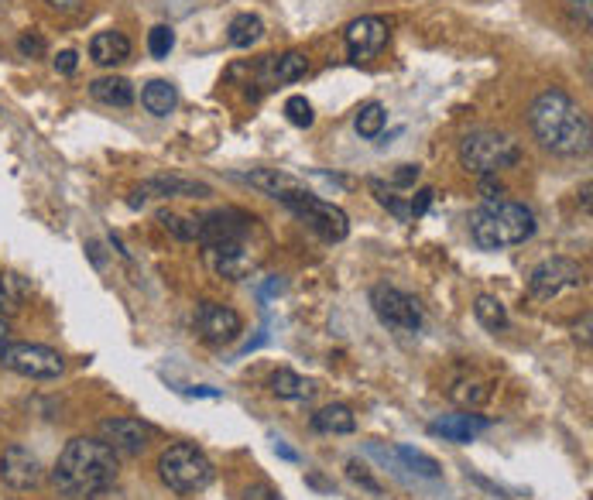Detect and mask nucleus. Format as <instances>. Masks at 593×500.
Segmentation results:
<instances>
[{
	"label": "nucleus",
	"mask_w": 593,
	"mask_h": 500,
	"mask_svg": "<svg viewBox=\"0 0 593 500\" xmlns=\"http://www.w3.org/2000/svg\"><path fill=\"white\" fill-rule=\"evenodd\" d=\"M131 55V42H127L120 31H100L90 42V59L96 66H120Z\"/></svg>",
	"instance_id": "19"
},
{
	"label": "nucleus",
	"mask_w": 593,
	"mask_h": 500,
	"mask_svg": "<svg viewBox=\"0 0 593 500\" xmlns=\"http://www.w3.org/2000/svg\"><path fill=\"white\" fill-rule=\"evenodd\" d=\"M487 429H491V418L470 415V411H463V415H446L429 425L432 435H443L446 442H456V446H467V442L477 439V432H487Z\"/></svg>",
	"instance_id": "16"
},
{
	"label": "nucleus",
	"mask_w": 593,
	"mask_h": 500,
	"mask_svg": "<svg viewBox=\"0 0 593 500\" xmlns=\"http://www.w3.org/2000/svg\"><path fill=\"white\" fill-rule=\"evenodd\" d=\"M285 117L292 120L295 127H312V103L306 100V96H288L285 100Z\"/></svg>",
	"instance_id": "32"
},
{
	"label": "nucleus",
	"mask_w": 593,
	"mask_h": 500,
	"mask_svg": "<svg viewBox=\"0 0 593 500\" xmlns=\"http://www.w3.org/2000/svg\"><path fill=\"white\" fill-rule=\"evenodd\" d=\"M141 103L148 114L155 117H168L175 107H179V93H175V86L168 83V79H151L148 86H144L141 93Z\"/></svg>",
	"instance_id": "22"
},
{
	"label": "nucleus",
	"mask_w": 593,
	"mask_h": 500,
	"mask_svg": "<svg viewBox=\"0 0 593 500\" xmlns=\"http://www.w3.org/2000/svg\"><path fill=\"white\" fill-rule=\"evenodd\" d=\"M48 4H52L55 11H72V7H76V0H48Z\"/></svg>",
	"instance_id": "43"
},
{
	"label": "nucleus",
	"mask_w": 593,
	"mask_h": 500,
	"mask_svg": "<svg viewBox=\"0 0 593 500\" xmlns=\"http://www.w3.org/2000/svg\"><path fill=\"white\" fill-rule=\"evenodd\" d=\"M432 196H436V192H432V189H419V196H415L412 203H408V209H412V220H415V216L426 213L429 203H432Z\"/></svg>",
	"instance_id": "38"
},
{
	"label": "nucleus",
	"mask_w": 593,
	"mask_h": 500,
	"mask_svg": "<svg viewBox=\"0 0 593 500\" xmlns=\"http://www.w3.org/2000/svg\"><path fill=\"white\" fill-rule=\"evenodd\" d=\"M347 477L354 483H360V487H367L371 494H381V483L374 480L371 473H367V466H360L357 459H350V463H347Z\"/></svg>",
	"instance_id": "34"
},
{
	"label": "nucleus",
	"mask_w": 593,
	"mask_h": 500,
	"mask_svg": "<svg viewBox=\"0 0 593 500\" xmlns=\"http://www.w3.org/2000/svg\"><path fill=\"white\" fill-rule=\"evenodd\" d=\"M158 223L172 233V237H179V240H196V223L186 220V216H175V213H162L158 216Z\"/></svg>",
	"instance_id": "33"
},
{
	"label": "nucleus",
	"mask_w": 593,
	"mask_h": 500,
	"mask_svg": "<svg viewBox=\"0 0 593 500\" xmlns=\"http://www.w3.org/2000/svg\"><path fill=\"white\" fill-rule=\"evenodd\" d=\"M186 394H196V398H220V391H216V387H189Z\"/></svg>",
	"instance_id": "41"
},
{
	"label": "nucleus",
	"mask_w": 593,
	"mask_h": 500,
	"mask_svg": "<svg viewBox=\"0 0 593 500\" xmlns=\"http://www.w3.org/2000/svg\"><path fill=\"white\" fill-rule=\"evenodd\" d=\"M134 196H158V199H168V196H189V199H206L213 196V189L206 182H192V179H179V175H158V179H148L141 185Z\"/></svg>",
	"instance_id": "17"
},
{
	"label": "nucleus",
	"mask_w": 593,
	"mask_h": 500,
	"mask_svg": "<svg viewBox=\"0 0 593 500\" xmlns=\"http://www.w3.org/2000/svg\"><path fill=\"white\" fill-rule=\"evenodd\" d=\"M251 216L240 209H216V213L196 220V240L203 247H227V244H244L251 237Z\"/></svg>",
	"instance_id": "10"
},
{
	"label": "nucleus",
	"mask_w": 593,
	"mask_h": 500,
	"mask_svg": "<svg viewBox=\"0 0 593 500\" xmlns=\"http://www.w3.org/2000/svg\"><path fill=\"white\" fill-rule=\"evenodd\" d=\"M285 206L292 209L299 220H306L309 227L319 233V237L330 240V244H340V240H347L350 220H347V213H343L340 206H333V203H326V199L312 196L309 189L299 192V196H288Z\"/></svg>",
	"instance_id": "7"
},
{
	"label": "nucleus",
	"mask_w": 593,
	"mask_h": 500,
	"mask_svg": "<svg viewBox=\"0 0 593 500\" xmlns=\"http://www.w3.org/2000/svg\"><path fill=\"white\" fill-rule=\"evenodd\" d=\"M244 500H282L278 490H271L268 483H254V487L244 490Z\"/></svg>",
	"instance_id": "35"
},
{
	"label": "nucleus",
	"mask_w": 593,
	"mask_h": 500,
	"mask_svg": "<svg viewBox=\"0 0 593 500\" xmlns=\"http://www.w3.org/2000/svg\"><path fill=\"white\" fill-rule=\"evenodd\" d=\"M306 72H309L306 52H285L271 62V76H275V83H299Z\"/></svg>",
	"instance_id": "26"
},
{
	"label": "nucleus",
	"mask_w": 593,
	"mask_h": 500,
	"mask_svg": "<svg viewBox=\"0 0 593 500\" xmlns=\"http://www.w3.org/2000/svg\"><path fill=\"white\" fill-rule=\"evenodd\" d=\"M0 364L21 377H31V381H48V377H59L66 370L62 353L42 343H7L0 350Z\"/></svg>",
	"instance_id": "6"
},
{
	"label": "nucleus",
	"mask_w": 593,
	"mask_h": 500,
	"mask_svg": "<svg viewBox=\"0 0 593 500\" xmlns=\"http://www.w3.org/2000/svg\"><path fill=\"white\" fill-rule=\"evenodd\" d=\"M52 480L66 497H100L117 480V453L103 439L79 435L59 453Z\"/></svg>",
	"instance_id": "2"
},
{
	"label": "nucleus",
	"mask_w": 593,
	"mask_h": 500,
	"mask_svg": "<svg viewBox=\"0 0 593 500\" xmlns=\"http://www.w3.org/2000/svg\"><path fill=\"white\" fill-rule=\"evenodd\" d=\"M271 391L285 401H306V398H312L316 387H312V381H306L302 374H295V370H275V374H271Z\"/></svg>",
	"instance_id": "23"
},
{
	"label": "nucleus",
	"mask_w": 593,
	"mask_h": 500,
	"mask_svg": "<svg viewBox=\"0 0 593 500\" xmlns=\"http://www.w3.org/2000/svg\"><path fill=\"white\" fill-rule=\"evenodd\" d=\"M247 182H251L254 189H261L264 196L278 199V203H285L288 196L306 192V185L295 179V175H285V172H278V168H258V172L247 175Z\"/></svg>",
	"instance_id": "18"
},
{
	"label": "nucleus",
	"mask_w": 593,
	"mask_h": 500,
	"mask_svg": "<svg viewBox=\"0 0 593 500\" xmlns=\"http://www.w3.org/2000/svg\"><path fill=\"white\" fill-rule=\"evenodd\" d=\"M90 96L107 107H131L134 103V86L124 76H100L90 83Z\"/></svg>",
	"instance_id": "20"
},
{
	"label": "nucleus",
	"mask_w": 593,
	"mask_h": 500,
	"mask_svg": "<svg viewBox=\"0 0 593 500\" xmlns=\"http://www.w3.org/2000/svg\"><path fill=\"white\" fill-rule=\"evenodd\" d=\"M76 66H79V55L76 52H62L59 59H55V69L66 72V76H72V72H76Z\"/></svg>",
	"instance_id": "39"
},
{
	"label": "nucleus",
	"mask_w": 593,
	"mask_h": 500,
	"mask_svg": "<svg viewBox=\"0 0 593 500\" xmlns=\"http://www.w3.org/2000/svg\"><path fill=\"white\" fill-rule=\"evenodd\" d=\"M158 477H162L168 490L189 497L213 483V463L206 459L203 449L189 446V442H175L158 459Z\"/></svg>",
	"instance_id": "4"
},
{
	"label": "nucleus",
	"mask_w": 593,
	"mask_h": 500,
	"mask_svg": "<svg viewBox=\"0 0 593 500\" xmlns=\"http://www.w3.org/2000/svg\"><path fill=\"white\" fill-rule=\"evenodd\" d=\"M474 312H477L480 326L491 329V333H498V329L508 326V309H504V305L494 295H480L477 305H474Z\"/></svg>",
	"instance_id": "28"
},
{
	"label": "nucleus",
	"mask_w": 593,
	"mask_h": 500,
	"mask_svg": "<svg viewBox=\"0 0 593 500\" xmlns=\"http://www.w3.org/2000/svg\"><path fill=\"white\" fill-rule=\"evenodd\" d=\"M312 429L326 435H350L357 429V418L347 405H326L312 415Z\"/></svg>",
	"instance_id": "21"
},
{
	"label": "nucleus",
	"mask_w": 593,
	"mask_h": 500,
	"mask_svg": "<svg viewBox=\"0 0 593 500\" xmlns=\"http://www.w3.org/2000/svg\"><path fill=\"white\" fill-rule=\"evenodd\" d=\"M230 45L234 48H251L258 38L264 35V21L258 18V14H237L234 21H230Z\"/></svg>",
	"instance_id": "25"
},
{
	"label": "nucleus",
	"mask_w": 593,
	"mask_h": 500,
	"mask_svg": "<svg viewBox=\"0 0 593 500\" xmlns=\"http://www.w3.org/2000/svg\"><path fill=\"white\" fill-rule=\"evenodd\" d=\"M18 48H21V55H28V59H38V55L45 52V42L38 35H24L18 42Z\"/></svg>",
	"instance_id": "36"
},
{
	"label": "nucleus",
	"mask_w": 593,
	"mask_h": 500,
	"mask_svg": "<svg viewBox=\"0 0 593 500\" xmlns=\"http://www.w3.org/2000/svg\"><path fill=\"white\" fill-rule=\"evenodd\" d=\"M100 435L114 453H124V456L144 453L151 442V429L141 418H107V422L100 425Z\"/></svg>",
	"instance_id": "13"
},
{
	"label": "nucleus",
	"mask_w": 593,
	"mask_h": 500,
	"mask_svg": "<svg viewBox=\"0 0 593 500\" xmlns=\"http://www.w3.org/2000/svg\"><path fill=\"white\" fill-rule=\"evenodd\" d=\"M583 285V268L570 257H549V261L535 264L532 274H528V295L532 298H559L563 292H573V288Z\"/></svg>",
	"instance_id": "8"
},
{
	"label": "nucleus",
	"mask_w": 593,
	"mask_h": 500,
	"mask_svg": "<svg viewBox=\"0 0 593 500\" xmlns=\"http://www.w3.org/2000/svg\"><path fill=\"white\" fill-rule=\"evenodd\" d=\"M535 233V213L518 199H487L470 213V240L480 250H504L525 244Z\"/></svg>",
	"instance_id": "3"
},
{
	"label": "nucleus",
	"mask_w": 593,
	"mask_h": 500,
	"mask_svg": "<svg viewBox=\"0 0 593 500\" xmlns=\"http://www.w3.org/2000/svg\"><path fill=\"white\" fill-rule=\"evenodd\" d=\"M395 185H415L419 182V165H398V172L391 175Z\"/></svg>",
	"instance_id": "37"
},
{
	"label": "nucleus",
	"mask_w": 593,
	"mask_h": 500,
	"mask_svg": "<svg viewBox=\"0 0 593 500\" xmlns=\"http://www.w3.org/2000/svg\"><path fill=\"white\" fill-rule=\"evenodd\" d=\"M384 45H388V21L367 14V18H357V21L347 24L350 59H357V62L374 59V55L384 52Z\"/></svg>",
	"instance_id": "14"
},
{
	"label": "nucleus",
	"mask_w": 593,
	"mask_h": 500,
	"mask_svg": "<svg viewBox=\"0 0 593 500\" xmlns=\"http://www.w3.org/2000/svg\"><path fill=\"white\" fill-rule=\"evenodd\" d=\"M196 333L210 346H227L244 333V319H240V312H234L230 305L203 302L196 309Z\"/></svg>",
	"instance_id": "11"
},
{
	"label": "nucleus",
	"mask_w": 593,
	"mask_h": 500,
	"mask_svg": "<svg viewBox=\"0 0 593 500\" xmlns=\"http://www.w3.org/2000/svg\"><path fill=\"white\" fill-rule=\"evenodd\" d=\"M398 459L408 466V470H415L419 477H429V480H436L439 473H443V466L436 463L432 456H426V453H415V449H408V446H402L398 449Z\"/></svg>",
	"instance_id": "29"
},
{
	"label": "nucleus",
	"mask_w": 593,
	"mask_h": 500,
	"mask_svg": "<svg viewBox=\"0 0 593 500\" xmlns=\"http://www.w3.org/2000/svg\"><path fill=\"white\" fill-rule=\"evenodd\" d=\"M0 480L14 490H31L42 483V463L31 449L24 446H7L0 456Z\"/></svg>",
	"instance_id": "15"
},
{
	"label": "nucleus",
	"mask_w": 593,
	"mask_h": 500,
	"mask_svg": "<svg viewBox=\"0 0 593 500\" xmlns=\"http://www.w3.org/2000/svg\"><path fill=\"white\" fill-rule=\"evenodd\" d=\"M450 398L456 401V405H463V408H480L487 398H491V391H487V384L463 381V384H456V387H453Z\"/></svg>",
	"instance_id": "30"
},
{
	"label": "nucleus",
	"mask_w": 593,
	"mask_h": 500,
	"mask_svg": "<svg viewBox=\"0 0 593 500\" xmlns=\"http://www.w3.org/2000/svg\"><path fill=\"white\" fill-rule=\"evenodd\" d=\"M384 124H388V110H384L378 100L364 103V107L357 110V117H354V127H357V134L364 137V141H374V137H381Z\"/></svg>",
	"instance_id": "24"
},
{
	"label": "nucleus",
	"mask_w": 593,
	"mask_h": 500,
	"mask_svg": "<svg viewBox=\"0 0 593 500\" xmlns=\"http://www.w3.org/2000/svg\"><path fill=\"white\" fill-rule=\"evenodd\" d=\"M7 333H11V329H7V319H0V350L7 346Z\"/></svg>",
	"instance_id": "44"
},
{
	"label": "nucleus",
	"mask_w": 593,
	"mask_h": 500,
	"mask_svg": "<svg viewBox=\"0 0 593 500\" xmlns=\"http://www.w3.org/2000/svg\"><path fill=\"white\" fill-rule=\"evenodd\" d=\"M522 148H518L515 137L501 134V131H474L460 141V161L467 172L474 175H498L504 168L518 165Z\"/></svg>",
	"instance_id": "5"
},
{
	"label": "nucleus",
	"mask_w": 593,
	"mask_h": 500,
	"mask_svg": "<svg viewBox=\"0 0 593 500\" xmlns=\"http://www.w3.org/2000/svg\"><path fill=\"white\" fill-rule=\"evenodd\" d=\"M28 298V281L14 271L0 274V312H18Z\"/></svg>",
	"instance_id": "27"
},
{
	"label": "nucleus",
	"mask_w": 593,
	"mask_h": 500,
	"mask_svg": "<svg viewBox=\"0 0 593 500\" xmlns=\"http://www.w3.org/2000/svg\"><path fill=\"white\" fill-rule=\"evenodd\" d=\"M528 127L552 155L576 158L590 151V120L566 90H546L528 107Z\"/></svg>",
	"instance_id": "1"
},
{
	"label": "nucleus",
	"mask_w": 593,
	"mask_h": 500,
	"mask_svg": "<svg viewBox=\"0 0 593 500\" xmlns=\"http://www.w3.org/2000/svg\"><path fill=\"white\" fill-rule=\"evenodd\" d=\"M282 292H285V281L282 278H271L268 285H264V298H268V295H282Z\"/></svg>",
	"instance_id": "40"
},
{
	"label": "nucleus",
	"mask_w": 593,
	"mask_h": 500,
	"mask_svg": "<svg viewBox=\"0 0 593 500\" xmlns=\"http://www.w3.org/2000/svg\"><path fill=\"white\" fill-rule=\"evenodd\" d=\"M175 48V31L168 24H158V28L148 31V52L155 59H168V52Z\"/></svg>",
	"instance_id": "31"
},
{
	"label": "nucleus",
	"mask_w": 593,
	"mask_h": 500,
	"mask_svg": "<svg viewBox=\"0 0 593 500\" xmlns=\"http://www.w3.org/2000/svg\"><path fill=\"white\" fill-rule=\"evenodd\" d=\"M206 268H210L216 278H227V281H240L247 278L254 268H258V254L244 244H227V247H206Z\"/></svg>",
	"instance_id": "12"
},
{
	"label": "nucleus",
	"mask_w": 593,
	"mask_h": 500,
	"mask_svg": "<svg viewBox=\"0 0 593 500\" xmlns=\"http://www.w3.org/2000/svg\"><path fill=\"white\" fill-rule=\"evenodd\" d=\"M275 453H278V456H282V459H288V463H295V459H299V456H295V453H292V449H288V446H285V442H275Z\"/></svg>",
	"instance_id": "42"
},
{
	"label": "nucleus",
	"mask_w": 593,
	"mask_h": 500,
	"mask_svg": "<svg viewBox=\"0 0 593 500\" xmlns=\"http://www.w3.org/2000/svg\"><path fill=\"white\" fill-rule=\"evenodd\" d=\"M371 305L388 329H395V333H419L422 309L412 295L398 292V288H391V285H378L371 292Z\"/></svg>",
	"instance_id": "9"
}]
</instances>
